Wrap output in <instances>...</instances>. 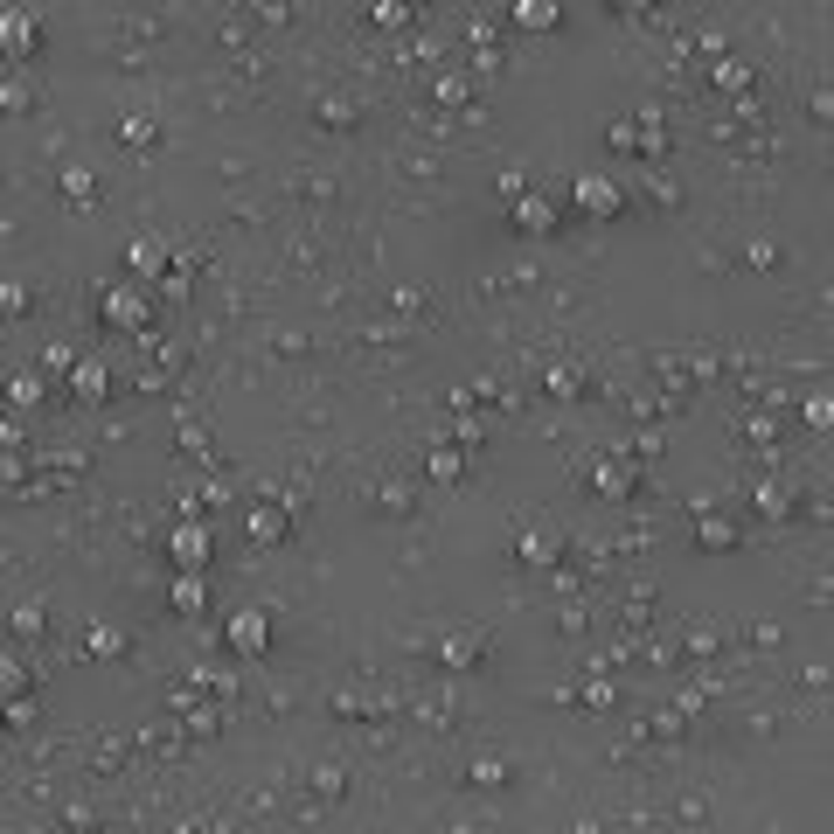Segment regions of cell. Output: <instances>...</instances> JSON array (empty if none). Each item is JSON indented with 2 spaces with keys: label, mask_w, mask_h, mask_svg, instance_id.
Instances as JSON below:
<instances>
[{
  "label": "cell",
  "mask_w": 834,
  "mask_h": 834,
  "mask_svg": "<svg viewBox=\"0 0 834 834\" xmlns=\"http://www.w3.org/2000/svg\"><path fill=\"white\" fill-rule=\"evenodd\" d=\"M209 550H216V536H209L202 522H174V529H167V556H174L181 570H202Z\"/></svg>",
  "instance_id": "3"
},
{
  "label": "cell",
  "mask_w": 834,
  "mask_h": 834,
  "mask_svg": "<svg viewBox=\"0 0 834 834\" xmlns=\"http://www.w3.org/2000/svg\"><path fill=\"white\" fill-rule=\"evenodd\" d=\"M716 84H723V91H751V70H744L737 56H716Z\"/></svg>",
  "instance_id": "14"
},
{
  "label": "cell",
  "mask_w": 834,
  "mask_h": 834,
  "mask_svg": "<svg viewBox=\"0 0 834 834\" xmlns=\"http://www.w3.org/2000/svg\"><path fill=\"white\" fill-rule=\"evenodd\" d=\"M570 195H577V209H584V216H619V209H626V188H619V181H605V174H577V181H570Z\"/></svg>",
  "instance_id": "2"
},
{
  "label": "cell",
  "mask_w": 834,
  "mask_h": 834,
  "mask_svg": "<svg viewBox=\"0 0 834 834\" xmlns=\"http://www.w3.org/2000/svg\"><path fill=\"white\" fill-rule=\"evenodd\" d=\"M508 216H515L522 237H550V230H556V202H550V195H515Z\"/></svg>",
  "instance_id": "5"
},
{
  "label": "cell",
  "mask_w": 834,
  "mask_h": 834,
  "mask_svg": "<svg viewBox=\"0 0 834 834\" xmlns=\"http://www.w3.org/2000/svg\"><path fill=\"white\" fill-rule=\"evenodd\" d=\"M223 640H230L237 654H265V647H272V612H265V605H244V612H230Z\"/></svg>",
  "instance_id": "1"
},
{
  "label": "cell",
  "mask_w": 834,
  "mask_h": 834,
  "mask_svg": "<svg viewBox=\"0 0 834 834\" xmlns=\"http://www.w3.org/2000/svg\"><path fill=\"white\" fill-rule=\"evenodd\" d=\"M0 306H7V313H28V285L7 278V285H0Z\"/></svg>",
  "instance_id": "20"
},
{
  "label": "cell",
  "mask_w": 834,
  "mask_h": 834,
  "mask_svg": "<svg viewBox=\"0 0 834 834\" xmlns=\"http://www.w3.org/2000/svg\"><path fill=\"white\" fill-rule=\"evenodd\" d=\"M508 21H515V28H529V35H543V28H556V0H515V7H508Z\"/></svg>",
  "instance_id": "10"
},
{
  "label": "cell",
  "mask_w": 834,
  "mask_h": 834,
  "mask_svg": "<svg viewBox=\"0 0 834 834\" xmlns=\"http://www.w3.org/2000/svg\"><path fill=\"white\" fill-rule=\"evenodd\" d=\"M167 605H174L181 619H202V612H209V584H202L195 570H181V577L167 584Z\"/></svg>",
  "instance_id": "6"
},
{
  "label": "cell",
  "mask_w": 834,
  "mask_h": 834,
  "mask_svg": "<svg viewBox=\"0 0 834 834\" xmlns=\"http://www.w3.org/2000/svg\"><path fill=\"white\" fill-rule=\"evenodd\" d=\"M376 21H383V28H404L411 14H404V0H376Z\"/></svg>",
  "instance_id": "24"
},
{
  "label": "cell",
  "mask_w": 834,
  "mask_h": 834,
  "mask_svg": "<svg viewBox=\"0 0 834 834\" xmlns=\"http://www.w3.org/2000/svg\"><path fill=\"white\" fill-rule=\"evenodd\" d=\"M0 682H7V695H21V682H28V675H21V661H14V654H7V661H0Z\"/></svg>",
  "instance_id": "27"
},
{
  "label": "cell",
  "mask_w": 834,
  "mask_h": 834,
  "mask_svg": "<svg viewBox=\"0 0 834 834\" xmlns=\"http://www.w3.org/2000/svg\"><path fill=\"white\" fill-rule=\"evenodd\" d=\"M612 7H619V14H647L654 0H612Z\"/></svg>",
  "instance_id": "28"
},
{
  "label": "cell",
  "mask_w": 834,
  "mask_h": 834,
  "mask_svg": "<svg viewBox=\"0 0 834 834\" xmlns=\"http://www.w3.org/2000/svg\"><path fill=\"white\" fill-rule=\"evenodd\" d=\"M501 779H508L501 758H480V765H473V786H501Z\"/></svg>",
  "instance_id": "22"
},
{
  "label": "cell",
  "mask_w": 834,
  "mask_h": 834,
  "mask_svg": "<svg viewBox=\"0 0 834 834\" xmlns=\"http://www.w3.org/2000/svg\"><path fill=\"white\" fill-rule=\"evenodd\" d=\"M63 202H77V209H84V202H98V174H91L84 160H70V167H63Z\"/></svg>",
  "instance_id": "11"
},
{
  "label": "cell",
  "mask_w": 834,
  "mask_h": 834,
  "mask_svg": "<svg viewBox=\"0 0 834 834\" xmlns=\"http://www.w3.org/2000/svg\"><path fill=\"white\" fill-rule=\"evenodd\" d=\"M424 473H431V480H459V452H445V445H438V452L424 459Z\"/></svg>",
  "instance_id": "16"
},
{
  "label": "cell",
  "mask_w": 834,
  "mask_h": 834,
  "mask_svg": "<svg viewBox=\"0 0 834 834\" xmlns=\"http://www.w3.org/2000/svg\"><path fill=\"white\" fill-rule=\"evenodd\" d=\"M605 139H612V146H619V153H640V119H612V126H605Z\"/></svg>",
  "instance_id": "13"
},
{
  "label": "cell",
  "mask_w": 834,
  "mask_h": 834,
  "mask_svg": "<svg viewBox=\"0 0 834 834\" xmlns=\"http://www.w3.org/2000/svg\"><path fill=\"white\" fill-rule=\"evenodd\" d=\"M119 139H126V146H153V119H126Z\"/></svg>",
  "instance_id": "23"
},
{
  "label": "cell",
  "mask_w": 834,
  "mask_h": 834,
  "mask_svg": "<svg viewBox=\"0 0 834 834\" xmlns=\"http://www.w3.org/2000/svg\"><path fill=\"white\" fill-rule=\"evenodd\" d=\"M522 563H556V543L550 536H522Z\"/></svg>",
  "instance_id": "18"
},
{
  "label": "cell",
  "mask_w": 834,
  "mask_h": 834,
  "mask_svg": "<svg viewBox=\"0 0 834 834\" xmlns=\"http://www.w3.org/2000/svg\"><path fill=\"white\" fill-rule=\"evenodd\" d=\"M0 49H7L14 63H21V56L35 49V21H28L21 7H14V14H0Z\"/></svg>",
  "instance_id": "9"
},
{
  "label": "cell",
  "mask_w": 834,
  "mask_h": 834,
  "mask_svg": "<svg viewBox=\"0 0 834 834\" xmlns=\"http://www.w3.org/2000/svg\"><path fill=\"white\" fill-rule=\"evenodd\" d=\"M160 299H167V306H181V299H188V265H174V272L160 278Z\"/></svg>",
  "instance_id": "17"
},
{
  "label": "cell",
  "mask_w": 834,
  "mask_h": 834,
  "mask_svg": "<svg viewBox=\"0 0 834 834\" xmlns=\"http://www.w3.org/2000/svg\"><path fill=\"white\" fill-rule=\"evenodd\" d=\"M251 536H258V543H278V536H285V515L258 508V515H251Z\"/></svg>",
  "instance_id": "15"
},
{
  "label": "cell",
  "mask_w": 834,
  "mask_h": 834,
  "mask_svg": "<svg viewBox=\"0 0 834 834\" xmlns=\"http://www.w3.org/2000/svg\"><path fill=\"white\" fill-rule=\"evenodd\" d=\"M70 390H77V404H105V390H112L105 362H70Z\"/></svg>",
  "instance_id": "7"
},
{
  "label": "cell",
  "mask_w": 834,
  "mask_h": 834,
  "mask_svg": "<svg viewBox=\"0 0 834 834\" xmlns=\"http://www.w3.org/2000/svg\"><path fill=\"white\" fill-rule=\"evenodd\" d=\"M591 487H598V494H633V473H626V466H612V459H605V466H598V473H591Z\"/></svg>",
  "instance_id": "12"
},
{
  "label": "cell",
  "mask_w": 834,
  "mask_h": 834,
  "mask_svg": "<svg viewBox=\"0 0 834 834\" xmlns=\"http://www.w3.org/2000/svg\"><path fill=\"white\" fill-rule=\"evenodd\" d=\"M42 397V376H14V411H28Z\"/></svg>",
  "instance_id": "21"
},
{
  "label": "cell",
  "mask_w": 834,
  "mask_h": 834,
  "mask_svg": "<svg viewBox=\"0 0 834 834\" xmlns=\"http://www.w3.org/2000/svg\"><path fill=\"white\" fill-rule=\"evenodd\" d=\"M501 195H508V202H515V195H529V174H522V167H508V174H501Z\"/></svg>",
  "instance_id": "26"
},
{
  "label": "cell",
  "mask_w": 834,
  "mask_h": 834,
  "mask_svg": "<svg viewBox=\"0 0 834 834\" xmlns=\"http://www.w3.org/2000/svg\"><path fill=\"white\" fill-rule=\"evenodd\" d=\"M445 661H452V668H473V661H480V647H473V640H452V647H445Z\"/></svg>",
  "instance_id": "25"
},
{
  "label": "cell",
  "mask_w": 834,
  "mask_h": 834,
  "mask_svg": "<svg viewBox=\"0 0 834 834\" xmlns=\"http://www.w3.org/2000/svg\"><path fill=\"white\" fill-rule=\"evenodd\" d=\"M807 424H814V431H834V397H807Z\"/></svg>",
  "instance_id": "19"
},
{
  "label": "cell",
  "mask_w": 834,
  "mask_h": 834,
  "mask_svg": "<svg viewBox=\"0 0 834 834\" xmlns=\"http://www.w3.org/2000/svg\"><path fill=\"white\" fill-rule=\"evenodd\" d=\"M98 313H105V327H126V334H139V327H146V292H139V285H112Z\"/></svg>",
  "instance_id": "4"
},
{
  "label": "cell",
  "mask_w": 834,
  "mask_h": 834,
  "mask_svg": "<svg viewBox=\"0 0 834 834\" xmlns=\"http://www.w3.org/2000/svg\"><path fill=\"white\" fill-rule=\"evenodd\" d=\"M167 258H174V251H167V244H153V237H133V251H126V265H133L139 278H153V285L167 278Z\"/></svg>",
  "instance_id": "8"
}]
</instances>
